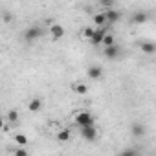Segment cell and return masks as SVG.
I'll use <instances>...</instances> for the list:
<instances>
[{"label":"cell","mask_w":156,"mask_h":156,"mask_svg":"<svg viewBox=\"0 0 156 156\" xmlns=\"http://www.w3.org/2000/svg\"><path fill=\"white\" fill-rule=\"evenodd\" d=\"M108 33H107V30L105 28H96V35H94V39L90 41L94 46H99V44H103V41H105V37H107Z\"/></svg>","instance_id":"4"},{"label":"cell","mask_w":156,"mask_h":156,"mask_svg":"<svg viewBox=\"0 0 156 156\" xmlns=\"http://www.w3.org/2000/svg\"><path fill=\"white\" fill-rule=\"evenodd\" d=\"M81 136H83L85 140H88V141H94L96 136H98V129H96L94 125H90V127H83V129H81Z\"/></svg>","instance_id":"3"},{"label":"cell","mask_w":156,"mask_h":156,"mask_svg":"<svg viewBox=\"0 0 156 156\" xmlns=\"http://www.w3.org/2000/svg\"><path fill=\"white\" fill-rule=\"evenodd\" d=\"M15 156H28V152L22 147H19V149H15Z\"/></svg>","instance_id":"21"},{"label":"cell","mask_w":156,"mask_h":156,"mask_svg":"<svg viewBox=\"0 0 156 156\" xmlns=\"http://www.w3.org/2000/svg\"><path fill=\"white\" fill-rule=\"evenodd\" d=\"M101 6H107V8H110V6H112V2H110V0H103V2H101Z\"/></svg>","instance_id":"22"},{"label":"cell","mask_w":156,"mask_h":156,"mask_svg":"<svg viewBox=\"0 0 156 156\" xmlns=\"http://www.w3.org/2000/svg\"><path fill=\"white\" fill-rule=\"evenodd\" d=\"M15 143H19L20 147H24V145H28V138L24 134H15Z\"/></svg>","instance_id":"17"},{"label":"cell","mask_w":156,"mask_h":156,"mask_svg":"<svg viewBox=\"0 0 156 156\" xmlns=\"http://www.w3.org/2000/svg\"><path fill=\"white\" fill-rule=\"evenodd\" d=\"M147 19H149V15L143 13V11H140V13H136V15L132 17V22H134V24H143V22H147Z\"/></svg>","instance_id":"10"},{"label":"cell","mask_w":156,"mask_h":156,"mask_svg":"<svg viewBox=\"0 0 156 156\" xmlns=\"http://www.w3.org/2000/svg\"><path fill=\"white\" fill-rule=\"evenodd\" d=\"M41 107H42V101H41L39 98H35V99H31V101H30V110H31V112L41 110Z\"/></svg>","instance_id":"12"},{"label":"cell","mask_w":156,"mask_h":156,"mask_svg":"<svg viewBox=\"0 0 156 156\" xmlns=\"http://www.w3.org/2000/svg\"><path fill=\"white\" fill-rule=\"evenodd\" d=\"M57 140H59V141H68V140H70V130H68V129L61 130V132L57 134Z\"/></svg>","instance_id":"16"},{"label":"cell","mask_w":156,"mask_h":156,"mask_svg":"<svg viewBox=\"0 0 156 156\" xmlns=\"http://www.w3.org/2000/svg\"><path fill=\"white\" fill-rule=\"evenodd\" d=\"M41 35H42V30H41L39 26H31L30 30H26V33H24V39L31 42V41H37Z\"/></svg>","instance_id":"2"},{"label":"cell","mask_w":156,"mask_h":156,"mask_svg":"<svg viewBox=\"0 0 156 156\" xmlns=\"http://www.w3.org/2000/svg\"><path fill=\"white\" fill-rule=\"evenodd\" d=\"M141 51L151 55V53L156 51V44H154V42H141Z\"/></svg>","instance_id":"11"},{"label":"cell","mask_w":156,"mask_h":156,"mask_svg":"<svg viewBox=\"0 0 156 156\" xmlns=\"http://www.w3.org/2000/svg\"><path fill=\"white\" fill-rule=\"evenodd\" d=\"M50 33H51L53 41H57V39H61V37L64 35V28H62L61 24H53V26L50 28Z\"/></svg>","instance_id":"6"},{"label":"cell","mask_w":156,"mask_h":156,"mask_svg":"<svg viewBox=\"0 0 156 156\" xmlns=\"http://www.w3.org/2000/svg\"><path fill=\"white\" fill-rule=\"evenodd\" d=\"M119 156H138V152H136L134 149H127V151H123Z\"/></svg>","instance_id":"20"},{"label":"cell","mask_w":156,"mask_h":156,"mask_svg":"<svg viewBox=\"0 0 156 156\" xmlns=\"http://www.w3.org/2000/svg\"><path fill=\"white\" fill-rule=\"evenodd\" d=\"M94 35H96V30L94 28H83V37L85 39H94Z\"/></svg>","instance_id":"14"},{"label":"cell","mask_w":156,"mask_h":156,"mask_svg":"<svg viewBox=\"0 0 156 156\" xmlns=\"http://www.w3.org/2000/svg\"><path fill=\"white\" fill-rule=\"evenodd\" d=\"M143 132H145L143 125H140V123H134V125H132V134H134V136H141Z\"/></svg>","instance_id":"15"},{"label":"cell","mask_w":156,"mask_h":156,"mask_svg":"<svg viewBox=\"0 0 156 156\" xmlns=\"http://www.w3.org/2000/svg\"><path fill=\"white\" fill-rule=\"evenodd\" d=\"M75 123L79 125V129L90 127V125H94V116L90 112H79V114H75Z\"/></svg>","instance_id":"1"},{"label":"cell","mask_w":156,"mask_h":156,"mask_svg":"<svg viewBox=\"0 0 156 156\" xmlns=\"http://www.w3.org/2000/svg\"><path fill=\"white\" fill-rule=\"evenodd\" d=\"M73 92H77V94H87L88 92V87L85 83H77V85H73Z\"/></svg>","instance_id":"13"},{"label":"cell","mask_w":156,"mask_h":156,"mask_svg":"<svg viewBox=\"0 0 156 156\" xmlns=\"http://www.w3.org/2000/svg\"><path fill=\"white\" fill-rule=\"evenodd\" d=\"M119 53H121V50H119L118 44H114V46H110V48H105V57H107V59H118Z\"/></svg>","instance_id":"5"},{"label":"cell","mask_w":156,"mask_h":156,"mask_svg":"<svg viewBox=\"0 0 156 156\" xmlns=\"http://www.w3.org/2000/svg\"><path fill=\"white\" fill-rule=\"evenodd\" d=\"M94 22H96L98 28H105V24H107L108 20H107L105 13H98V15H94Z\"/></svg>","instance_id":"9"},{"label":"cell","mask_w":156,"mask_h":156,"mask_svg":"<svg viewBox=\"0 0 156 156\" xmlns=\"http://www.w3.org/2000/svg\"><path fill=\"white\" fill-rule=\"evenodd\" d=\"M101 75H103V68L101 66H90L88 68V77L90 79H99Z\"/></svg>","instance_id":"7"},{"label":"cell","mask_w":156,"mask_h":156,"mask_svg":"<svg viewBox=\"0 0 156 156\" xmlns=\"http://www.w3.org/2000/svg\"><path fill=\"white\" fill-rule=\"evenodd\" d=\"M114 44H116V42H114V35L108 33V35L105 37V41H103V46H105V48H110V46H114Z\"/></svg>","instance_id":"18"},{"label":"cell","mask_w":156,"mask_h":156,"mask_svg":"<svg viewBox=\"0 0 156 156\" xmlns=\"http://www.w3.org/2000/svg\"><path fill=\"white\" fill-rule=\"evenodd\" d=\"M103 13H105V17H107V20H108V22H116V20H119V19H121L119 11H116V9H108V11H103Z\"/></svg>","instance_id":"8"},{"label":"cell","mask_w":156,"mask_h":156,"mask_svg":"<svg viewBox=\"0 0 156 156\" xmlns=\"http://www.w3.org/2000/svg\"><path fill=\"white\" fill-rule=\"evenodd\" d=\"M8 119H9V121H17V119H19V112H17V110H9V112H8Z\"/></svg>","instance_id":"19"}]
</instances>
